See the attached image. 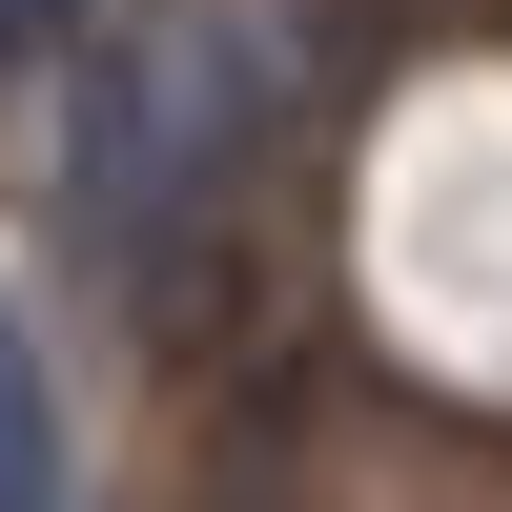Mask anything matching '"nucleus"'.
<instances>
[{
    "label": "nucleus",
    "instance_id": "obj_1",
    "mask_svg": "<svg viewBox=\"0 0 512 512\" xmlns=\"http://www.w3.org/2000/svg\"><path fill=\"white\" fill-rule=\"evenodd\" d=\"M0 512H82L62 492V390H41V328L0 308Z\"/></svg>",
    "mask_w": 512,
    "mask_h": 512
},
{
    "label": "nucleus",
    "instance_id": "obj_2",
    "mask_svg": "<svg viewBox=\"0 0 512 512\" xmlns=\"http://www.w3.org/2000/svg\"><path fill=\"white\" fill-rule=\"evenodd\" d=\"M21 62H41V21H21V0H0V82H21Z\"/></svg>",
    "mask_w": 512,
    "mask_h": 512
},
{
    "label": "nucleus",
    "instance_id": "obj_3",
    "mask_svg": "<svg viewBox=\"0 0 512 512\" xmlns=\"http://www.w3.org/2000/svg\"><path fill=\"white\" fill-rule=\"evenodd\" d=\"M21 21H41V41H82V0H21Z\"/></svg>",
    "mask_w": 512,
    "mask_h": 512
}]
</instances>
